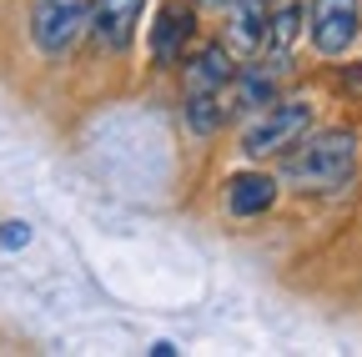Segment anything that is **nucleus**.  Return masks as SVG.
<instances>
[{"label": "nucleus", "mask_w": 362, "mask_h": 357, "mask_svg": "<svg viewBox=\"0 0 362 357\" xmlns=\"http://www.w3.org/2000/svg\"><path fill=\"white\" fill-rule=\"evenodd\" d=\"M272 201H277V182H272V176H262V171H242V176H232V182H226V211L242 216V221L272 211Z\"/></svg>", "instance_id": "nucleus-10"}, {"label": "nucleus", "mask_w": 362, "mask_h": 357, "mask_svg": "<svg viewBox=\"0 0 362 357\" xmlns=\"http://www.w3.org/2000/svg\"><path fill=\"white\" fill-rule=\"evenodd\" d=\"M297 35H302V6H292V0H287V6L282 11H272V21H267V61L272 66H292V46H297Z\"/></svg>", "instance_id": "nucleus-11"}, {"label": "nucleus", "mask_w": 362, "mask_h": 357, "mask_svg": "<svg viewBox=\"0 0 362 357\" xmlns=\"http://www.w3.org/2000/svg\"><path fill=\"white\" fill-rule=\"evenodd\" d=\"M232 51L226 46H197L187 56V66H181V86H187V96L192 91H226V81H232Z\"/></svg>", "instance_id": "nucleus-9"}, {"label": "nucleus", "mask_w": 362, "mask_h": 357, "mask_svg": "<svg viewBox=\"0 0 362 357\" xmlns=\"http://www.w3.org/2000/svg\"><path fill=\"white\" fill-rule=\"evenodd\" d=\"M337 81L347 86V91H357V96H362V71H357V66H342V76H337Z\"/></svg>", "instance_id": "nucleus-14"}, {"label": "nucleus", "mask_w": 362, "mask_h": 357, "mask_svg": "<svg viewBox=\"0 0 362 357\" xmlns=\"http://www.w3.org/2000/svg\"><path fill=\"white\" fill-rule=\"evenodd\" d=\"M221 121H226V96L221 91H192L187 96V131H192L197 141L216 136Z\"/></svg>", "instance_id": "nucleus-12"}, {"label": "nucleus", "mask_w": 362, "mask_h": 357, "mask_svg": "<svg viewBox=\"0 0 362 357\" xmlns=\"http://www.w3.org/2000/svg\"><path fill=\"white\" fill-rule=\"evenodd\" d=\"M90 25V0H30V40L40 56H61Z\"/></svg>", "instance_id": "nucleus-3"}, {"label": "nucleus", "mask_w": 362, "mask_h": 357, "mask_svg": "<svg viewBox=\"0 0 362 357\" xmlns=\"http://www.w3.org/2000/svg\"><path fill=\"white\" fill-rule=\"evenodd\" d=\"M30 242V227L25 221H0V247L6 252H16V247H25Z\"/></svg>", "instance_id": "nucleus-13"}, {"label": "nucleus", "mask_w": 362, "mask_h": 357, "mask_svg": "<svg viewBox=\"0 0 362 357\" xmlns=\"http://www.w3.org/2000/svg\"><path fill=\"white\" fill-rule=\"evenodd\" d=\"M267 0H226V51L232 56H257L267 46Z\"/></svg>", "instance_id": "nucleus-7"}, {"label": "nucleus", "mask_w": 362, "mask_h": 357, "mask_svg": "<svg viewBox=\"0 0 362 357\" xmlns=\"http://www.w3.org/2000/svg\"><path fill=\"white\" fill-rule=\"evenodd\" d=\"M141 6L146 0H90V25L86 30L106 51H126L131 35H136V21H141Z\"/></svg>", "instance_id": "nucleus-8"}, {"label": "nucleus", "mask_w": 362, "mask_h": 357, "mask_svg": "<svg viewBox=\"0 0 362 357\" xmlns=\"http://www.w3.org/2000/svg\"><path fill=\"white\" fill-rule=\"evenodd\" d=\"M352 171H357V136L347 126L302 136L292 141V151H282V187L292 192H337L352 182Z\"/></svg>", "instance_id": "nucleus-1"}, {"label": "nucleus", "mask_w": 362, "mask_h": 357, "mask_svg": "<svg viewBox=\"0 0 362 357\" xmlns=\"http://www.w3.org/2000/svg\"><path fill=\"white\" fill-rule=\"evenodd\" d=\"M357 25H362L357 0H312L307 11V35L322 56H342L357 40Z\"/></svg>", "instance_id": "nucleus-4"}, {"label": "nucleus", "mask_w": 362, "mask_h": 357, "mask_svg": "<svg viewBox=\"0 0 362 357\" xmlns=\"http://www.w3.org/2000/svg\"><path fill=\"white\" fill-rule=\"evenodd\" d=\"M197 6H202V11H216V6H226V0H197Z\"/></svg>", "instance_id": "nucleus-15"}, {"label": "nucleus", "mask_w": 362, "mask_h": 357, "mask_svg": "<svg viewBox=\"0 0 362 357\" xmlns=\"http://www.w3.org/2000/svg\"><path fill=\"white\" fill-rule=\"evenodd\" d=\"M307 126H312V101H302V96H292V101H272L267 111H257L247 126H242V156H282L292 141H302L307 136Z\"/></svg>", "instance_id": "nucleus-2"}, {"label": "nucleus", "mask_w": 362, "mask_h": 357, "mask_svg": "<svg viewBox=\"0 0 362 357\" xmlns=\"http://www.w3.org/2000/svg\"><path fill=\"white\" fill-rule=\"evenodd\" d=\"M197 30V6L187 0H161L156 6V21H151V61L156 66H176L187 40Z\"/></svg>", "instance_id": "nucleus-5"}, {"label": "nucleus", "mask_w": 362, "mask_h": 357, "mask_svg": "<svg viewBox=\"0 0 362 357\" xmlns=\"http://www.w3.org/2000/svg\"><path fill=\"white\" fill-rule=\"evenodd\" d=\"M277 76H282V66H272V61L232 71V81H226V91H221L226 96V116L232 111H242V116L267 111L272 101H277Z\"/></svg>", "instance_id": "nucleus-6"}]
</instances>
